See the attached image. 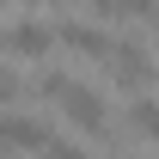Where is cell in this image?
<instances>
[{"label": "cell", "mask_w": 159, "mask_h": 159, "mask_svg": "<svg viewBox=\"0 0 159 159\" xmlns=\"http://www.w3.org/2000/svg\"><path fill=\"white\" fill-rule=\"evenodd\" d=\"M37 92L49 104H61V116L74 122L80 135H92V141L110 135V104H104V92L86 86V80H74L67 67H43V74H37Z\"/></svg>", "instance_id": "obj_1"}, {"label": "cell", "mask_w": 159, "mask_h": 159, "mask_svg": "<svg viewBox=\"0 0 159 159\" xmlns=\"http://www.w3.org/2000/svg\"><path fill=\"white\" fill-rule=\"evenodd\" d=\"M153 55H147V37H135V31H122L116 43H110V80H116V86H129V92H147V86H153Z\"/></svg>", "instance_id": "obj_2"}, {"label": "cell", "mask_w": 159, "mask_h": 159, "mask_svg": "<svg viewBox=\"0 0 159 159\" xmlns=\"http://www.w3.org/2000/svg\"><path fill=\"white\" fill-rule=\"evenodd\" d=\"M0 49H6V55H31V61H43L49 49H55V19H31V12L6 19V31H0Z\"/></svg>", "instance_id": "obj_3"}, {"label": "cell", "mask_w": 159, "mask_h": 159, "mask_svg": "<svg viewBox=\"0 0 159 159\" xmlns=\"http://www.w3.org/2000/svg\"><path fill=\"white\" fill-rule=\"evenodd\" d=\"M49 122L31 116V110H6L0 116V159H12V153H31V147H49Z\"/></svg>", "instance_id": "obj_4"}, {"label": "cell", "mask_w": 159, "mask_h": 159, "mask_svg": "<svg viewBox=\"0 0 159 159\" xmlns=\"http://www.w3.org/2000/svg\"><path fill=\"white\" fill-rule=\"evenodd\" d=\"M55 43H67V49H80L86 61H104L110 67V31L104 25H92V19H55Z\"/></svg>", "instance_id": "obj_5"}, {"label": "cell", "mask_w": 159, "mask_h": 159, "mask_svg": "<svg viewBox=\"0 0 159 159\" xmlns=\"http://www.w3.org/2000/svg\"><path fill=\"white\" fill-rule=\"evenodd\" d=\"M129 129H135L141 141H153V147H159V98H153V92L129 98Z\"/></svg>", "instance_id": "obj_6"}, {"label": "cell", "mask_w": 159, "mask_h": 159, "mask_svg": "<svg viewBox=\"0 0 159 159\" xmlns=\"http://www.w3.org/2000/svg\"><path fill=\"white\" fill-rule=\"evenodd\" d=\"M43 159H98V153H80V147H74V141H49V147H43Z\"/></svg>", "instance_id": "obj_7"}, {"label": "cell", "mask_w": 159, "mask_h": 159, "mask_svg": "<svg viewBox=\"0 0 159 159\" xmlns=\"http://www.w3.org/2000/svg\"><path fill=\"white\" fill-rule=\"evenodd\" d=\"M12 98H19V74H12V67H6V61H0V104H6V110H12Z\"/></svg>", "instance_id": "obj_8"}]
</instances>
